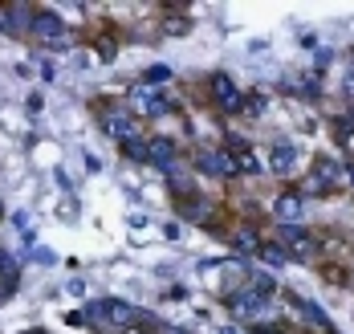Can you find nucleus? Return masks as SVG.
I'll return each instance as SVG.
<instances>
[{"mask_svg": "<svg viewBox=\"0 0 354 334\" xmlns=\"http://www.w3.org/2000/svg\"><path fill=\"white\" fill-rule=\"evenodd\" d=\"M176 155H179V147L171 143V139H151V143H147V159L159 163V167H171Z\"/></svg>", "mask_w": 354, "mask_h": 334, "instance_id": "nucleus-10", "label": "nucleus"}, {"mask_svg": "<svg viewBox=\"0 0 354 334\" xmlns=\"http://www.w3.org/2000/svg\"><path fill=\"white\" fill-rule=\"evenodd\" d=\"M351 57H354V49H351Z\"/></svg>", "mask_w": 354, "mask_h": 334, "instance_id": "nucleus-26", "label": "nucleus"}, {"mask_svg": "<svg viewBox=\"0 0 354 334\" xmlns=\"http://www.w3.org/2000/svg\"><path fill=\"white\" fill-rule=\"evenodd\" d=\"M17 286V265H12V257L0 249V294H8Z\"/></svg>", "mask_w": 354, "mask_h": 334, "instance_id": "nucleus-14", "label": "nucleus"}, {"mask_svg": "<svg viewBox=\"0 0 354 334\" xmlns=\"http://www.w3.org/2000/svg\"><path fill=\"white\" fill-rule=\"evenodd\" d=\"M163 33H187V17H167L163 21Z\"/></svg>", "mask_w": 354, "mask_h": 334, "instance_id": "nucleus-20", "label": "nucleus"}, {"mask_svg": "<svg viewBox=\"0 0 354 334\" xmlns=\"http://www.w3.org/2000/svg\"><path fill=\"white\" fill-rule=\"evenodd\" d=\"M29 33L37 41H49L53 49H62V41H66V21L57 17V12H49V8H37L33 17H29Z\"/></svg>", "mask_w": 354, "mask_h": 334, "instance_id": "nucleus-2", "label": "nucleus"}, {"mask_svg": "<svg viewBox=\"0 0 354 334\" xmlns=\"http://www.w3.org/2000/svg\"><path fill=\"white\" fill-rule=\"evenodd\" d=\"M33 334H49V331H33Z\"/></svg>", "mask_w": 354, "mask_h": 334, "instance_id": "nucleus-25", "label": "nucleus"}, {"mask_svg": "<svg viewBox=\"0 0 354 334\" xmlns=\"http://www.w3.org/2000/svg\"><path fill=\"white\" fill-rule=\"evenodd\" d=\"M29 21H25V8L21 4H0V29L4 33H21Z\"/></svg>", "mask_w": 354, "mask_h": 334, "instance_id": "nucleus-11", "label": "nucleus"}, {"mask_svg": "<svg viewBox=\"0 0 354 334\" xmlns=\"http://www.w3.org/2000/svg\"><path fill=\"white\" fill-rule=\"evenodd\" d=\"M301 212H306V208H301V196H297V192H285V196H277L273 216H277L281 224H297V221H301Z\"/></svg>", "mask_w": 354, "mask_h": 334, "instance_id": "nucleus-8", "label": "nucleus"}, {"mask_svg": "<svg viewBox=\"0 0 354 334\" xmlns=\"http://www.w3.org/2000/svg\"><path fill=\"white\" fill-rule=\"evenodd\" d=\"M273 286H277V281H273V273H252V294H273Z\"/></svg>", "mask_w": 354, "mask_h": 334, "instance_id": "nucleus-17", "label": "nucleus"}, {"mask_svg": "<svg viewBox=\"0 0 354 334\" xmlns=\"http://www.w3.org/2000/svg\"><path fill=\"white\" fill-rule=\"evenodd\" d=\"M342 94H346V98H351V102H354V70H351V74H346V82H342Z\"/></svg>", "mask_w": 354, "mask_h": 334, "instance_id": "nucleus-22", "label": "nucleus"}, {"mask_svg": "<svg viewBox=\"0 0 354 334\" xmlns=\"http://www.w3.org/2000/svg\"><path fill=\"white\" fill-rule=\"evenodd\" d=\"M241 106H245V114H252V118H257V114H265L269 98H265V94H248V98H241Z\"/></svg>", "mask_w": 354, "mask_h": 334, "instance_id": "nucleus-16", "label": "nucleus"}, {"mask_svg": "<svg viewBox=\"0 0 354 334\" xmlns=\"http://www.w3.org/2000/svg\"><path fill=\"white\" fill-rule=\"evenodd\" d=\"M351 187H354V171H351Z\"/></svg>", "mask_w": 354, "mask_h": 334, "instance_id": "nucleus-24", "label": "nucleus"}, {"mask_svg": "<svg viewBox=\"0 0 354 334\" xmlns=\"http://www.w3.org/2000/svg\"><path fill=\"white\" fill-rule=\"evenodd\" d=\"M257 253H261V261H269V265H281L285 261V249H277V245H257Z\"/></svg>", "mask_w": 354, "mask_h": 334, "instance_id": "nucleus-18", "label": "nucleus"}, {"mask_svg": "<svg viewBox=\"0 0 354 334\" xmlns=\"http://www.w3.org/2000/svg\"><path fill=\"white\" fill-rule=\"evenodd\" d=\"M228 306H232V314H241V318H257V322L269 314V301H265L261 294H252V290L232 294V301H228Z\"/></svg>", "mask_w": 354, "mask_h": 334, "instance_id": "nucleus-6", "label": "nucleus"}, {"mask_svg": "<svg viewBox=\"0 0 354 334\" xmlns=\"http://www.w3.org/2000/svg\"><path fill=\"white\" fill-rule=\"evenodd\" d=\"M131 102L139 106V114H167V102H163V98H155L147 86H139V90L131 94Z\"/></svg>", "mask_w": 354, "mask_h": 334, "instance_id": "nucleus-12", "label": "nucleus"}, {"mask_svg": "<svg viewBox=\"0 0 354 334\" xmlns=\"http://www.w3.org/2000/svg\"><path fill=\"white\" fill-rule=\"evenodd\" d=\"M0 212H4V208H0Z\"/></svg>", "mask_w": 354, "mask_h": 334, "instance_id": "nucleus-27", "label": "nucleus"}, {"mask_svg": "<svg viewBox=\"0 0 354 334\" xmlns=\"http://www.w3.org/2000/svg\"><path fill=\"white\" fill-rule=\"evenodd\" d=\"M220 334H241V331H236V326H224V331H220Z\"/></svg>", "mask_w": 354, "mask_h": 334, "instance_id": "nucleus-23", "label": "nucleus"}, {"mask_svg": "<svg viewBox=\"0 0 354 334\" xmlns=\"http://www.w3.org/2000/svg\"><path fill=\"white\" fill-rule=\"evenodd\" d=\"M90 318L98 322H114V326H147L151 322V314H142L135 306H127V301H118V297H106V301H94L90 306Z\"/></svg>", "mask_w": 354, "mask_h": 334, "instance_id": "nucleus-1", "label": "nucleus"}, {"mask_svg": "<svg viewBox=\"0 0 354 334\" xmlns=\"http://www.w3.org/2000/svg\"><path fill=\"white\" fill-rule=\"evenodd\" d=\"M102 131H106L110 139H122V143H131L139 127H135L131 111H102Z\"/></svg>", "mask_w": 354, "mask_h": 334, "instance_id": "nucleus-5", "label": "nucleus"}, {"mask_svg": "<svg viewBox=\"0 0 354 334\" xmlns=\"http://www.w3.org/2000/svg\"><path fill=\"white\" fill-rule=\"evenodd\" d=\"M196 167H200L204 176H216V180L236 176V163H232V155H224V151H196Z\"/></svg>", "mask_w": 354, "mask_h": 334, "instance_id": "nucleus-4", "label": "nucleus"}, {"mask_svg": "<svg viewBox=\"0 0 354 334\" xmlns=\"http://www.w3.org/2000/svg\"><path fill=\"white\" fill-rule=\"evenodd\" d=\"M269 167H273L277 176H289V171L297 167V147H293V143H277V147L269 151Z\"/></svg>", "mask_w": 354, "mask_h": 334, "instance_id": "nucleus-9", "label": "nucleus"}, {"mask_svg": "<svg viewBox=\"0 0 354 334\" xmlns=\"http://www.w3.org/2000/svg\"><path fill=\"white\" fill-rule=\"evenodd\" d=\"M122 151H127L131 159H147V143H142V139H131V143H122Z\"/></svg>", "mask_w": 354, "mask_h": 334, "instance_id": "nucleus-21", "label": "nucleus"}, {"mask_svg": "<svg viewBox=\"0 0 354 334\" xmlns=\"http://www.w3.org/2000/svg\"><path fill=\"white\" fill-rule=\"evenodd\" d=\"M281 241H285V257H314V236L301 228V224H281Z\"/></svg>", "mask_w": 354, "mask_h": 334, "instance_id": "nucleus-3", "label": "nucleus"}, {"mask_svg": "<svg viewBox=\"0 0 354 334\" xmlns=\"http://www.w3.org/2000/svg\"><path fill=\"white\" fill-rule=\"evenodd\" d=\"M232 245H236V249H241V253H248V249H257V232H252V228H241V232H236V241H232Z\"/></svg>", "mask_w": 354, "mask_h": 334, "instance_id": "nucleus-19", "label": "nucleus"}, {"mask_svg": "<svg viewBox=\"0 0 354 334\" xmlns=\"http://www.w3.org/2000/svg\"><path fill=\"white\" fill-rule=\"evenodd\" d=\"M212 98H216V106H220V111H241V90H236V82H232V77L228 74H216L212 77Z\"/></svg>", "mask_w": 354, "mask_h": 334, "instance_id": "nucleus-7", "label": "nucleus"}, {"mask_svg": "<svg viewBox=\"0 0 354 334\" xmlns=\"http://www.w3.org/2000/svg\"><path fill=\"white\" fill-rule=\"evenodd\" d=\"M167 82H171V70H167V66H151V70L142 74V86H147V90H155V86H167Z\"/></svg>", "mask_w": 354, "mask_h": 334, "instance_id": "nucleus-15", "label": "nucleus"}, {"mask_svg": "<svg viewBox=\"0 0 354 334\" xmlns=\"http://www.w3.org/2000/svg\"><path fill=\"white\" fill-rule=\"evenodd\" d=\"M293 306H297V314H301V318H306L310 326H318V331H330V318L322 314V310H318V306H314V301H306V297H297Z\"/></svg>", "mask_w": 354, "mask_h": 334, "instance_id": "nucleus-13", "label": "nucleus"}]
</instances>
